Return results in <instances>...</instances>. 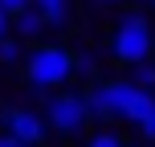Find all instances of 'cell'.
Returning <instances> with one entry per match:
<instances>
[{
	"label": "cell",
	"mask_w": 155,
	"mask_h": 147,
	"mask_svg": "<svg viewBox=\"0 0 155 147\" xmlns=\"http://www.w3.org/2000/svg\"><path fill=\"white\" fill-rule=\"evenodd\" d=\"M25 74H29V82H33V86L49 90V86H61L65 78L74 74V57L65 53L61 45H41V49H33V53H29Z\"/></svg>",
	"instance_id": "obj_1"
},
{
	"label": "cell",
	"mask_w": 155,
	"mask_h": 147,
	"mask_svg": "<svg viewBox=\"0 0 155 147\" xmlns=\"http://www.w3.org/2000/svg\"><path fill=\"white\" fill-rule=\"evenodd\" d=\"M114 57H118L123 65H139V62H147V57H151V25H147V16L131 12V16L118 21Z\"/></svg>",
	"instance_id": "obj_2"
},
{
	"label": "cell",
	"mask_w": 155,
	"mask_h": 147,
	"mask_svg": "<svg viewBox=\"0 0 155 147\" xmlns=\"http://www.w3.org/2000/svg\"><path fill=\"white\" fill-rule=\"evenodd\" d=\"M86 119H90V106H86V98H78V94H57L45 106V123L53 127L61 139H78V135L86 131Z\"/></svg>",
	"instance_id": "obj_3"
},
{
	"label": "cell",
	"mask_w": 155,
	"mask_h": 147,
	"mask_svg": "<svg viewBox=\"0 0 155 147\" xmlns=\"http://www.w3.org/2000/svg\"><path fill=\"white\" fill-rule=\"evenodd\" d=\"M131 94H135V82H127V78H123V82H106V86H94V90H90L86 106H90L94 115H102V119H123Z\"/></svg>",
	"instance_id": "obj_4"
},
{
	"label": "cell",
	"mask_w": 155,
	"mask_h": 147,
	"mask_svg": "<svg viewBox=\"0 0 155 147\" xmlns=\"http://www.w3.org/2000/svg\"><path fill=\"white\" fill-rule=\"evenodd\" d=\"M4 135L21 139L25 147H37L41 139H45V119L33 115V110H8L4 115Z\"/></svg>",
	"instance_id": "obj_5"
},
{
	"label": "cell",
	"mask_w": 155,
	"mask_h": 147,
	"mask_svg": "<svg viewBox=\"0 0 155 147\" xmlns=\"http://www.w3.org/2000/svg\"><path fill=\"white\" fill-rule=\"evenodd\" d=\"M151 110H155V94L147 90V86H135V94H131V102H127L123 119H127V123H135V127H139L143 119L151 115Z\"/></svg>",
	"instance_id": "obj_6"
},
{
	"label": "cell",
	"mask_w": 155,
	"mask_h": 147,
	"mask_svg": "<svg viewBox=\"0 0 155 147\" xmlns=\"http://www.w3.org/2000/svg\"><path fill=\"white\" fill-rule=\"evenodd\" d=\"M12 21H16V37H37V33L45 29V16H41V8H33V4L25 8V12H16Z\"/></svg>",
	"instance_id": "obj_7"
},
{
	"label": "cell",
	"mask_w": 155,
	"mask_h": 147,
	"mask_svg": "<svg viewBox=\"0 0 155 147\" xmlns=\"http://www.w3.org/2000/svg\"><path fill=\"white\" fill-rule=\"evenodd\" d=\"M33 8H41V16H45V25H65V0H33Z\"/></svg>",
	"instance_id": "obj_8"
},
{
	"label": "cell",
	"mask_w": 155,
	"mask_h": 147,
	"mask_svg": "<svg viewBox=\"0 0 155 147\" xmlns=\"http://www.w3.org/2000/svg\"><path fill=\"white\" fill-rule=\"evenodd\" d=\"M131 70H135V78H131L135 86H147V90L155 86V62H139V65H131Z\"/></svg>",
	"instance_id": "obj_9"
},
{
	"label": "cell",
	"mask_w": 155,
	"mask_h": 147,
	"mask_svg": "<svg viewBox=\"0 0 155 147\" xmlns=\"http://www.w3.org/2000/svg\"><path fill=\"white\" fill-rule=\"evenodd\" d=\"M86 147H127V143L118 139L114 131H98V135H90V139H86Z\"/></svg>",
	"instance_id": "obj_10"
},
{
	"label": "cell",
	"mask_w": 155,
	"mask_h": 147,
	"mask_svg": "<svg viewBox=\"0 0 155 147\" xmlns=\"http://www.w3.org/2000/svg\"><path fill=\"white\" fill-rule=\"evenodd\" d=\"M16 57H21V41H12V37H0V62H4V65H12Z\"/></svg>",
	"instance_id": "obj_11"
},
{
	"label": "cell",
	"mask_w": 155,
	"mask_h": 147,
	"mask_svg": "<svg viewBox=\"0 0 155 147\" xmlns=\"http://www.w3.org/2000/svg\"><path fill=\"white\" fill-rule=\"evenodd\" d=\"M33 0H0V8H4L8 16H16V12H25V8H29Z\"/></svg>",
	"instance_id": "obj_12"
},
{
	"label": "cell",
	"mask_w": 155,
	"mask_h": 147,
	"mask_svg": "<svg viewBox=\"0 0 155 147\" xmlns=\"http://www.w3.org/2000/svg\"><path fill=\"white\" fill-rule=\"evenodd\" d=\"M139 131H143V139H151V143H155V110H151V115L139 123Z\"/></svg>",
	"instance_id": "obj_13"
},
{
	"label": "cell",
	"mask_w": 155,
	"mask_h": 147,
	"mask_svg": "<svg viewBox=\"0 0 155 147\" xmlns=\"http://www.w3.org/2000/svg\"><path fill=\"white\" fill-rule=\"evenodd\" d=\"M0 147H25L21 139H12V135H0Z\"/></svg>",
	"instance_id": "obj_14"
},
{
	"label": "cell",
	"mask_w": 155,
	"mask_h": 147,
	"mask_svg": "<svg viewBox=\"0 0 155 147\" xmlns=\"http://www.w3.org/2000/svg\"><path fill=\"white\" fill-rule=\"evenodd\" d=\"M8 21H12V16H8L4 8H0V37H4V29H8Z\"/></svg>",
	"instance_id": "obj_15"
},
{
	"label": "cell",
	"mask_w": 155,
	"mask_h": 147,
	"mask_svg": "<svg viewBox=\"0 0 155 147\" xmlns=\"http://www.w3.org/2000/svg\"><path fill=\"white\" fill-rule=\"evenodd\" d=\"M98 4H114V0H98Z\"/></svg>",
	"instance_id": "obj_16"
},
{
	"label": "cell",
	"mask_w": 155,
	"mask_h": 147,
	"mask_svg": "<svg viewBox=\"0 0 155 147\" xmlns=\"http://www.w3.org/2000/svg\"><path fill=\"white\" fill-rule=\"evenodd\" d=\"M151 4H155V0H151Z\"/></svg>",
	"instance_id": "obj_17"
}]
</instances>
